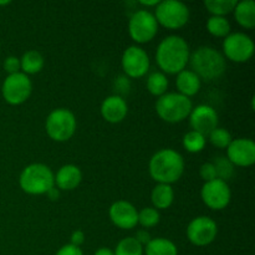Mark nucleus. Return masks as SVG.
I'll list each match as a JSON object with an SVG mask.
<instances>
[{"instance_id":"obj_22","label":"nucleus","mask_w":255,"mask_h":255,"mask_svg":"<svg viewBox=\"0 0 255 255\" xmlns=\"http://www.w3.org/2000/svg\"><path fill=\"white\" fill-rule=\"evenodd\" d=\"M45 64L44 56L41 55V52H39L37 50H29V51L25 52L22 55V57L20 59V66H21V72H24L25 75H34L37 74L42 70Z\"/></svg>"},{"instance_id":"obj_33","label":"nucleus","mask_w":255,"mask_h":255,"mask_svg":"<svg viewBox=\"0 0 255 255\" xmlns=\"http://www.w3.org/2000/svg\"><path fill=\"white\" fill-rule=\"evenodd\" d=\"M2 67L5 71L9 75L16 74V72L21 71V66H20V59L16 56H7L2 62Z\"/></svg>"},{"instance_id":"obj_2","label":"nucleus","mask_w":255,"mask_h":255,"mask_svg":"<svg viewBox=\"0 0 255 255\" xmlns=\"http://www.w3.org/2000/svg\"><path fill=\"white\" fill-rule=\"evenodd\" d=\"M148 169L153 181L171 186L183 176L184 159L176 149L162 148L151 157Z\"/></svg>"},{"instance_id":"obj_37","label":"nucleus","mask_w":255,"mask_h":255,"mask_svg":"<svg viewBox=\"0 0 255 255\" xmlns=\"http://www.w3.org/2000/svg\"><path fill=\"white\" fill-rule=\"evenodd\" d=\"M46 196L49 197V199H51V201H57L60 197V189H57L56 187L54 186L49 192H47Z\"/></svg>"},{"instance_id":"obj_3","label":"nucleus","mask_w":255,"mask_h":255,"mask_svg":"<svg viewBox=\"0 0 255 255\" xmlns=\"http://www.w3.org/2000/svg\"><path fill=\"white\" fill-rule=\"evenodd\" d=\"M192 71L201 80H217L226 71V57L211 46H201L189 56Z\"/></svg>"},{"instance_id":"obj_32","label":"nucleus","mask_w":255,"mask_h":255,"mask_svg":"<svg viewBox=\"0 0 255 255\" xmlns=\"http://www.w3.org/2000/svg\"><path fill=\"white\" fill-rule=\"evenodd\" d=\"M199 176L203 179L204 183L213 181V179H217L216 168H214L213 163L212 162H207V163L202 164L201 168H199Z\"/></svg>"},{"instance_id":"obj_12","label":"nucleus","mask_w":255,"mask_h":255,"mask_svg":"<svg viewBox=\"0 0 255 255\" xmlns=\"http://www.w3.org/2000/svg\"><path fill=\"white\" fill-rule=\"evenodd\" d=\"M201 198L208 208L222 211L231 203L232 192L227 182L217 178L203 184L201 189Z\"/></svg>"},{"instance_id":"obj_13","label":"nucleus","mask_w":255,"mask_h":255,"mask_svg":"<svg viewBox=\"0 0 255 255\" xmlns=\"http://www.w3.org/2000/svg\"><path fill=\"white\" fill-rule=\"evenodd\" d=\"M121 65L127 76L132 79H139L148 72L151 62L146 50L137 45H132L127 47L122 54Z\"/></svg>"},{"instance_id":"obj_8","label":"nucleus","mask_w":255,"mask_h":255,"mask_svg":"<svg viewBox=\"0 0 255 255\" xmlns=\"http://www.w3.org/2000/svg\"><path fill=\"white\" fill-rule=\"evenodd\" d=\"M158 31V22L151 11L146 9L137 10L128 21V32L137 44H146L154 39Z\"/></svg>"},{"instance_id":"obj_34","label":"nucleus","mask_w":255,"mask_h":255,"mask_svg":"<svg viewBox=\"0 0 255 255\" xmlns=\"http://www.w3.org/2000/svg\"><path fill=\"white\" fill-rule=\"evenodd\" d=\"M55 255H84L80 247H75L72 244H66L61 247Z\"/></svg>"},{"instance_id":"obj_5","label":"nucleus","mask_w":255,"mask_h":255,"mask_svg":"<svg viewBox=\"0 0 255 255\" xmlns=\"http://www.w3.org/2000/svg\"><path fill=\"white\" fill-rule=\"evenodd\" d=\"M193 104L192 100L178 92H167L156 101V112L163 121L178 124L189 117Z\"/></svg>"},{"instance_id":"obj_4","label":"nucleus","mask_w":255,"mask_h":255,"mask_svg":"<svg viewBox=\"0 0 255 255\" xmlns=\"http://www.w3.org/2000/svg\"><path fill=\"white\" fill-rule=\"evenodd\" d=\"M20 188L31 196L46 194L55 186V174L44 163H32L25 167L19 177Z\"/></svg>"},{"instance_id":"obj_9","label":"nucleus","mask_w":255,"mask_h":255,"mask_svg":"<svg viewBox=\"0 0 255 255\" xmlns=\"http://www.w3.org/2000/svg\"><path fill=\"white\" fill-rule=\"evenodd\" d=\"M32 91V82L24 72L7 75L1 85V95L5 101L12 106H17L26 101Z\"/></svg>"},{"instance_id":"obj_11","label":"nucleus","mask_w":255,"mask_h":255,"mask_svg":"<svg viewBox=\"0 0 255 255\" xmlns=\"http://www.w3.org/2000/svg\"><path fill=\"white\" fill-rule=\"evenodd\" d=\"M218 234V226L207 216L196 217L187 227V238L193 246L206 247L214 242Z\"/></svg>"},{"instance_id":"obj_39","label":"nucleus","mask_w":255,"mask_h":255,"mask_svg":"<svg viewBox=\"0 0 255 255\" xmlns=\"http://www.w3.org/2000/svg\"><path fill=\"white\" fill-rule=\"evenodd\" d=\"M158 2V0H151V1H148V0H141L139 4L143 5V6H157Z\"/></svg>"},{"instance_id":"obj_19","label":"nucleus","mask_w":255,"mask_h":255,"mask_svg":"<svg viewBox=\"0 0 255 255\" xmlns=\"http://www.w3.org/2000/svg\"><path fill=\"white\" fill-rule=\"evenodd\" d=\"M176 86L178 90V94L189 99V97L194 96L199 92L202 86V80L192 70H183L179 74H177Z\"/></svg>"},{"instance_id":"obj_26","label":"nucleus","mask_w":255,"mask_h":255,"mask_svg":"<svg viewBox=\"0 0 255 255\" xmlns=\"http://www.w3.org/2000/svg\"><path fill=\"white\" fill-rule=\"evenodd\" d=\"M237 0H206L204 6L212 16H226L232 12L237 5Z\"/></svg>"},{"instance_id":"obj_14","label":"nucleus","mask_w":255,"mask_h":255,"mask_svg":"<svg viewBox=\"0 0 255 255\" xmlns=\"http://www.w3.org/2000/svg\"><path fill=\"white\" fill-rule=\"evenodd\" d=\"M218 114L209 105H198L193 107L189 114V125L192 131L202 133L208 137L213 129L218 127Z\"/></svg>"},{"instance_id":"obj_23","label":"nucleus","mask_w":255,"mask_h":255,"mask_svg":"<svg viewBox=\"0 0 255 255\" xmlns=\"http://www.w3.org/2000/svg\"><path fill=\"white\" fill-rule=\"evenodd\" d=\"M143 252L146 255H178L176 244L166 238H152Z\"/></svg>"},{"instance_id":"obj_31","label":"nucleus","mask_w":255,"mask_h":255,"mask_svg":"<svg viewBox=\"0 0 255 255\" xmlns=\"http://www.w3.org/2000/svg\"><path fill=\"white\" fill-rule=\"evenodd\" d=\"M159 212L154 209L153 207H146L138 212V224H141L143 228H152L159 223Z\"/></svg>"},{"instance_id":"obj_36","label":"nucleus","mask_w":255,"mask_h":255,"mask_svg":"<svg viewBox=\"0 0 255 255\" xmlns=\"http://www.w3.org/2000/svg\"><path fill=\"white\" fill-rule=\"evenodd\" d=\"M70 241H71V243H70V244H72V246H75V247L82 246V244H84V242H85L84 232H82V231H75L74 233L71 234V238H70Z\"/></svg>"},{"instance_id":"obj_29","label":"nucleus","mask_w":255,"mask_h":255,"mask_svg":"<svg viewBox=\"0 0 255 255\" xmlns=\"http://www.w3.org/2000/svg\"><path fill=\"white\" fill-rule=\"evenodd\" d=\"M216 168L217 178L221 181H229L234 174V166L227 157H217L214 158V162H212Z\"/></svg>"},{"instance_id":"obj_21","label":"nucleus","mask_w":255,"mask_h":255,"mask_svg":"<svg viewBox=\"0 0 255 255\" xmlns=\"http://www.w3.org/2000/svg\"><path fill=\"white\" fill-rule=\"evenodd\" d=\"M151 201L154 209H168L174 201V191L169 184L157 183L152 189Z\"/></svg>"},{"instance_id":"obj_30","label":"nucleus","mask_w":255,"mask_h":255,"mask_svg":"<svg viewBox=\"0 0 255 255\" xmlns=\"http://www.w3.org/2000/svg\"><path fill=\"white\" fill-rule=\"evenodd\" d=\"M208 139L217 148H227L231 144V142L233 141V137H232L231 132L228 129L217 127L216 129H213L208 134Z\"/></svg>"},{"instance_id":"obj_25","label":"nucleus","mask_w":255,"mask_h":255,"mask_svg":"<svg viewBox=\"0 0 255 255\" xmlns=\"http://www.w3.org/2000/svg\"><path fill=\"white\" fill-rule=\"evenodd\" d=\"M207 30L216 37H226L231 34V22L226 16H211L207 20Z\"/></svg>"},{"instance_id":"obj_16","label":"nucleus","mask_w":255,"mask_h":255,"mask_svg":"<svg viewBox=\"0 0 255 255\" xmlns=\"http://www.w3.org/2000/svg\"><path fill=\"white\" fill-rule=\"evenodd\" d=\"M112 223L120 229H133L138 224V211L127 201H117L109 209Z\"/></svg>"},{"instance_id":"obj_17","label":"nucleus","mask_w":255,"mask_h":255,"mask_svg":"<svg viewBox=\"0 0 255 255\" xmlns=\"http://www.w3.org/2000/svg\"><path fill=\"white\" fill-rule=\"evenodd\" d=\"M128 112L126 100L120 95L106 97L101 104V115L105 121L110 124H120L124 121Z\"/></svg>"},{"instance_id":"obj_15","label":"nucleus","mask_w":255,"mask_h":255,"mask_svg":"<svg viewBox=\"0 0 255 255\" xmlns=\"http://www.w3.org/2000/svg\"><path fill=\"white\" fill-rule=\"evenodd\" d=\"M227 158L233 166L251 167L255 163V143L251 138H236L227 147Z\"/></svg>"},{"instance_id":"obj_27","label":"nucleus","mask_w":255,"mask_h":255,"mask_svg":"<svg viewBox=\"0 0 255 255\" xmlns=\"http://www.w3.org/2000/svg\"><path fill=\"white\" fill-rule=\"evenodd\" d=\"M183 147L189 153H199L207 144V137L196 131L187 132L183 136Z\"/></svg>"},{"instance_id":"obj_1","label":"nucleus","mask_w":255,"mask_h":255,"mask_svg":"<svg viewBox=\"0 0 255 255\" xmlns=\"http://www.w3.org/2000/svg\"><path fill=\"white\" fill-rule=\"evenodd\" d=\"M191 49L188 42L179 35L166 36L156 50V62L164 75H177L186 70Z\"/></svg>"},{"instance_id":"obj_6","label":"nucleus","mask_w":255,"mask_h":255,"mask_svg":"<svg viewBox=\"0 0 255 255\" xmlns=\"http://www.w3.org/2000/svg\"><path fill=\"white\" fill-rule=\"evenodd\" d=\"M47 136L56 142H66L76 131V117L70 110H52L45 122Z\"/></svg>"},{"instance_id":"obj_20","label":"nucleus","mask_w":255,"mask_h":255,"mask_svg":"<svg viewBox=\"0 0 255 255\" xmlns=\"http://www.w3.org/2000/svg\"><path fill=\"white\" fill-rule=\"evenodd\" d=\"M234 17L244 29L255 27V2L254 0H242L234 7Z\"/></svg>"},{"instance_id":"obj_7","label":"nucleus","mask_w":255,"mask_h":255,"mask_svg":"<svg viewBox=\"0 0 255 255\" xmlns=\"http://www.w3.org/2000/svg\"><path fill=\"white\" fill-rule=\"evenodd\" d=\"M153 15L158 25H162L166 29L176 30L181 29L188 22L191 14L184 2L178 0H164L158 2Z\"/></svg>"},{"instance_id":"obj_24","label":"nucleus","mask_w":255,"mask_h":255,"mask_svg":"<svg viewBox=\"0 0 255 255\" xmlns=\"http://www.w3.org/2000/svg\"><path fill=\"white\" fill-rule=\"evenodd\" d=\"M147 90L151 95L157 97L163 96L164 94H167V89H168V79H167L166 75L161 71H154L152 74H149V76L147 77L146 82Z\"/></svg>"},{"instance_id":"obj_35","label":"nucleus","mask_w":255,"mask_h":255,"mask_svg":"<svg viewBox=\"0 0 255 255\" xmlns=\"http://www.w3.org/2000/svg\"><path fill=\"white\" fill-rule=\"evenodd\" d=\"M142 247H146L147 244L151 242V234L146 231V229H139V231L136 232V236L133 237Z\"/></svg>"},{"instance_id":"obj_40","label":"nucleus","mask_w":255,"mask_h":255,"mask_svg":"<svg viewBox=\"0 0 255 255\" xmlns=\"http://www.w3.org/2000/svg\"><path fill=\"white\" fill-rule=\"evenodd\" d=\"M10 4V1H0V5H7Z\"/></svg>"},{"instance_id":"obj_28","label":"nucleus","mask_w":255,"mask_h":255,"mask_svg":"<svg viewBox=\"0 0 255 255\" xmlns=\"http://www.w3.org/2000/svg\"><path fill=\"white\" fill-rule=\"evenodd\" d=\"M115 255H143V247L133 238L127 237L121 239L117 243L116 249L114 251Z\"/></svg>"},{"instance_id":"obj_18","label":"nucleus","mask_w":255,"mask_h":255,"mask_svg":"<svg viewBox=\"0 0 255 255\" xmlns=\"http://www.w3.org/2000/svg\"><path fill=\"white\" fill-rule=\"evenodd\" d=\"M82 181V172L75 164H65L55 174V187L60 191H72Z\"/></svg>"},{"instance_id":"obj_10","label":"nucleus","mask_w":255,"mask_h":255,"mask_svg":"<svg viewBox=\"0 0 255 255\" xmlns=\"http://www.w3.org/2000/svg\"><path fill=\"white\" fill-rule=\"evenodd\" d=\"M254 41L246 32H231L224 37L223 52L233 62H247L254 55Z\"/></svg>"},{"instance_id":"obj_38","label":"nucleus","mask_w":255,"mask_h":255,"mask_svg":"<svg viewBox=\"0 0 255 255\" xmlns=\"http://www.w3.org/2000/svg\"><path fill=\"white\" fill-rule=\"evenodd\" d=\"M94 255H115L114 254V251H112V249H110V248H100V249H97L96 252H95V254Z\"/></svg>"}]
</instances>
